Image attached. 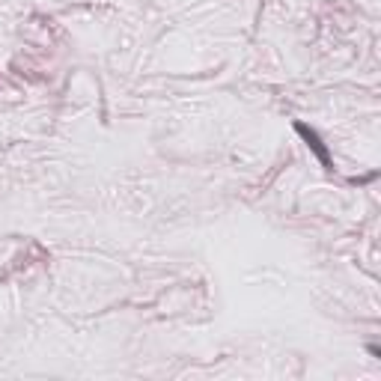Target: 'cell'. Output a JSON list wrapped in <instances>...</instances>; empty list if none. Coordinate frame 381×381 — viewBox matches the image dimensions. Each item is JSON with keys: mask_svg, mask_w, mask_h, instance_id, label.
Returning <instances> with one entry per match:
<instances>
[{"mask_svg": "<svg viewBox=\"0 0 381 381\" xmlns=\"http://www.w3.org/2000/svg\"><path fill=\"white\" fill-rule=\"evenodd\" d=\"M298 131H301V134L307 137V143H310L313 149L319 152V158H322V161H325V164H328V152H325V149H322V143H319V137H316L313 131H307V128H304V125H298Z\"/></svg>", "mask_w": 381, "mask_h": 381, "instance_id": "1", "label": "cell"}]
</instances>
